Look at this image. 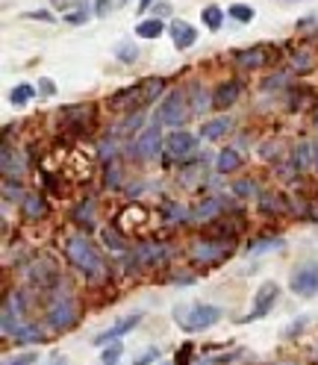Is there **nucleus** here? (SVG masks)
Masks as SVG:
<instances>
[{
  "label": "nucleus",
  "instance_id": "nucleus-8",
  "mask_svg": "<svg viewBox=\"0 0 318 365\" xmlns=\"http://www.w3.org/2000/svg\"><path fill=\"white\" fill-rule=\"evenodd\" d=\"M198 150V135L183 130V127H177L174 133H168V139H165V153L174 156V159H189L195 156Z\"/></svg>",
  "mask_w": 318,
  "mask_h": 365
},
{
  "label": "nucleus",
  "instance_id": "nucleus-11",
  "mask_svg": "<svg viewBox=\"0 0 318 365\" xmlns=\"http://www.w3.org/2000/svg\"><path fill=\"white\" fill-rule=\"evenodd\" d=\"M24 322V301H21V294H9L4 301V336H15V330Z\"/></svg>",
  "mask_w": 318,
  "mask_h": 365
},
{
  "label": "nucleus",
  "instance_id": "nucleus-38",
  "mask_svg": "<svg viewBox=\"0 0 318 365\" xmlns=\"http://www.w3.org/2000/svg\"><path fill=\"white\" fill-rule=\"evenodd\" d=\"M112 12V4H109V0H98V15L103 18V15H109Z\"/></svg>",
  "mask_w": 318,
  "mask_h": 365
},
{
  "label": "nucleus",
  "instance_id": "nucleus-10",
  "mask_svg": "<svg viewBox=\"0 0 318 365\" xmlns=\"http://www.w3.org/2000/svg\"><path fill=\"white\" fill-rule=\"evenodd\" d=\"M289 289L294 294H301V298H312V294L318 292V268L315 265L294 268V274L289 277Z\"/></svg>",
  "mask_w": 318,
  "mask_h": 365
},
{
  "label": "nucleus",
  "instance_id": "nucleus-29",
  "mask_svg": "<svg viewBox=\"0 0 318 365\" xmlns=\"http://www.w3.org/2000/svg\"><path fill=\"white\" fill-rule=\"evenodd\" d=\"M44 210H48V207H44V200H41V197H36V195H27V197H24V212H27L30 218L44 215Z\"/></svg>",
  "mask_w": 318,
  "mask_h": 365
},
{
  "label": "nucleus",
  "instance_id": "nucleus-21",
  "mask_svg": "<svg viewBox=\"0 0 318 365\" xmlns=\"http://www.w3.org/2000/svg\"><path fill=\"white\" fill-rule=\"evenodd\" d=\"M33 98H36V86H30V83H18V86L12 88V95H9V101H12L15 106H27Z\"/></svg>",
  "mask_w": 318,
  "mask_h": 365
},
{
  "label": "nucleus",
  "instance_id": "nucleus-28",
  "mask_svg": "<svg viewBox=\"0 0 318 365\" xmlns=\"http://www.w3.org/2000/svg\"><path fill=\"white\" fill-rule=\"evenodd\" d=\"M116 56L121 62H135V59H139V48H135L133 41H118L116 44Z\"/></svg>",
  "mask_w": 318,
  "mask_h": 365
},
{
  "label": "nucleus",
  "instance_id": "nucleus-20",
  "mask_svg": "<svg viewBox=\"0 0 318 365\" xmlns=\"http://www.w3.org/2000/svg\"><path fill=\"white\" fill-rule=\"evenodd\" d=\"M200 18H203V27H207V30H221V24H224V9L215 6V4H210V6H203Z\"/></svg>",
  "mask_w": 318,
  "mask_h": 365
},
{
  "label": "nucleus",
  "instance_id": "nucleus-34",
  "mask_svg": "<svg viewBox=\"0 0 318 365\" xmlns=\"http://www.w3.org/2000/svg\"><path fill=\"white\" fill-rule=\"evenodd\" d=\"M62 18L68 21V24H86V21H88V12H86V6H83V9L68 12V15H62Z\"/></svg>",
  "mask_w": 318,
  "mask_h": 365
},
{
  "label": "nucleus",
  "instance_id": "nucleus-42",
  "mask_svg": "<svg viewBox=\"0 0 318 365\" xmlns=\"http://www.w3.org/2000/svg\"><path fill=\"white\" fill-rule=\"evenodd\" d=\"M312 163H315V168H318V142L312 145Z\"/></svg>",
  "mask_w": 318,
  "mask_h": 365
},
{
  "label": "nucleus",
  "instance_id": "nucleus-24",
  "mask_svg": "<svg viewBox=\"0 0 318 365\" xmlns=\"http://www.w3.org/2000/svg\"><path fill=\"white\" fill-rule=\"evenodd\" d=\"M292 163H294V168L298 171H304L309 163H312V145H307V142H301L298 148H294V156H292Z\"/></svg>",
  "mask_w": 318,
  "mask_h": 365
},
{
  "label": "nucleus",
  "instance_id": "nucleus-4",
  "mask_svg": "<svg viewBox=\"0 0 318 365\" xmlns=\"http://www.w3.org/2000/svg\"><path fill=\"white\" fill-rule=\"evenodd\" d=\"M189 112H192V103L186 101L183 91H168V95L163 98V103L156 106V118L153 121H159L163 127H174L177 130V127L186 124Z\"/></svg>",
  "mask_w": 318,
  "mask_h": 365
},
{
  "label": "nucleus",
  "instance_id": "nucleus-18",
  "mask_svg": "<svg viewBox=\"0 0 318 365\" xmlns=\"http://www.w3.org/2000/svg\"><path fill=\"white\" fill-rule=\"evenodd\" d=\"M135 259H139L142 265L163 262V259H165V247H163V245H145V247L135 250Z\"/></svg>",
  "mask_w": 318,
  "mask_h": 365
},
{
  "label": "nucleus",
  "instance_id": "nucleus-25",
  "mask_svg": "<svg viewBox=\"0 0 318 365\" xmlns=\"http://www.w3.org/2000/svg\"><path fill=\"white\" fill-rule=\"evenodd\" d=\"M286 242L277 236V239H257L247 245V254H265V250H275V247H283Z\"/></svg>",
  "mask_w": 318,
  "mask_h": 365
},
{
  "label": "nucleus",
  "instance_id": "nucleus-13",
  "mask_svg": "<svg viewBox=\"0 0 318 365\" xmlns=\"http://www.w3.org/2000/svg\"><path fill=\"white\" fill-rule=\"evenodd\" d=\"M168 33H171V41H174L177 51H189L192 44L198 41V30L189 24V21H171Z\"/></svg>",
  "mask_w": 318,
  "mask_h": 365
},
{
  "label": "nucleus",
  "instance_id": "nucleus-43",
  "mask_svg": "<svg viewBox=\"0 0 318 365\" xmlns=\"http://www.w3.org/2000/svg\"><path fill=\"white\" fill-rule=\"evenodd\" d=\"M159 365H171V362H159Z\"/></svg>",
  "mask_w": 318,
  "mask_h": 365
},
{
  "label": "nucleus",
  "instance_id": "nucleus-3",
  "mask_svg": "<svg viewBox=\"0 0 318 365\" xmlns=\"http://www.w3.org/2000/svg\"><path fill=\"white\" fill-rule=\"evenodd\" d=\"M174 315H177V324L186 333H200V330H207L218 322L221 309L215 304H192V307H183V309L177 307Z\"/></svg>",
  "mask_w": 318,
  "mask_h": 365
},
{
  "label": "nucleus",
  "instance_id": "nucleus-22",
  "mask_svg": "<svg viewBox=\"0 0 318 365\" xmlns=\"http://www.w3.org/2000/svg\"><path fill=\"white\" fill-rule=\"evenodd\" d=\"M221 212V203L218 200H203V203H198V207H195V212H192V218L195 221H210V218H215Z\"/></svg>",
  "mask_w": 318,
  "mask_h": 365
},
{
  "label": "nucleus",
  "instance_id": "nucleus-35",
  "mask_svg": "<svg viewBox=\"0 0 318 365\" xmlns=\"http://www.w3.org/2000/svg\"><path fill=\"white\" fill-rule=\"evenodd\" d=\"M39 91H41L44 98H53V95H56V86H53V80L41 77V80H39Z\"/></svg>",
  "mask_w": 318,
  "mask_h": 365
},
{
  "label": "nucleus",
  "instance_id": "nucleus-39",
  "mask_svg": "<svg viewBox=\"0 0 318 365\" xmlns=\"http://www.w3.org/2000/svg\"><path fill=\"white\" fill-rule=\"evenodd\" d=\"M74 4H80V0H53V6H56V9H71Z\"/></svg>",
  "mask_w": 318,
  "mask_h": 365
},
{
  "label": "nucleus",
  "instance_id": "nucleus-1",
  "mask_svg": "<svg viewBox=\"0 0 318 365\" xmlns=\"http://www.w3.org/2000/svg\"><path fill=\"white\" fill-rule=\"evenodd\" d=\"M165 88V80L163 77H148L142 83H135L130 88H121L118 95L109 98V109L116 112H142L145 106H150Z\"/></svg>",
  "mask_w": 318,
  "mask_h": 365
},
{
  "label": "nucleus",
  "instance_id": "nucleus-9",
  "mask_svg": "<svg viewBox=\"0 0 318 365\" xmlns=\"http://www.w3.org/2000/svg\"><path fill=\"white\" fill-rule=\"evenodd\" d=\"M192 257L203 265H215L221 259L230 257V245L227 242H212V239H203V242H195L192 245Z\"/></svg>",
  "mask_w": 318,
  "mask_h": 365
},
{
  "label": "nucleus",
  "instance_id": "nucleus-40",
  "mask_svg": "<svg viewBox=\"0 0 318 365\" xmlns=\"http://www.w3.org/2000/svg\"><path fill=\"white\" fill-rule=\"evenodd\" d=\"M153 4H156V0H142V4H139V12H148Z\"/></svg>",
  "mask_w": 318,
  "mask_h": 365
},
{
  "label": "nucleus",
  "instance_id": "nucleus-32",
  "mask_svg": "<svg viewBox=\"0 0 318 365\" xmlns=\"http://www.w3.org/2000/svg\"><path fill=\"white\" fill-rule=\"evenodd\" d=\"M15 339H18V341H39L41 333H39L36 327H30V324H21V327L15 330Z\"/></svg>",
  "mask_w": 318,
  "mask_h": 365
},
{
  "label": "nucleus",
  "instance_id": "nucleus-19",
  "mask_svg": "<svg viewBox=\"0 0 318 365\" xmlns=\"http://www.w3.org/2000/svg\"><path fill=\"white\" fill-rule=\"evenodd\" d=\"M163 30H165V24L159 18H145V21H139V27H135V36L139 38H159Z\"/></svg>",
  "mask_w": 318,
  "mask_h": 365
},
{
  "label": "nucleus",
  "instance_id": "nucleus-17",
  "mask_svg": "<svg viewBox=\"0 0 318 365\" xmlns=\"http://www.w3.org/2000/svg\"><path fill=\"white\" fill-rule=\"evenodd\" d=\"M215 168H218V174H230V171L242 168V156H239V150L224 148V150L215 156Z\"/></svg>",
  "mask_w": 318,
  "mask_h": 365
},
{
  "label": "nucleus",
  "instance_id": "nucleus-6",
  "mask_svg": "<svg viewBox=\"0 0 318 365\" xmlns=\"http://www.w3.org/2000/svg\"><path fill=\"white\" fill-rule=\"evenodd\" d=\"M77 322V307H74V298L71 294H56L48 307V324L53 330H68Z\"/></svg>",
  "mask_w": 318,
  "mask_h": 365
},
{
  "label": "nucleus",
  "instance_id": "nucleus-7",
  "mask_svg": "<svg viewBox=\"0 0 318 365\" xmlns=\"http://www.w3.org/2000/svg\"><path fill=\"white\" fill-rule=\"evenodd\" d=\"M159 130H163V124L153 121L150 127H145L139 133V139H135V156H139L142 163H150V159H156L159 150H163V133Z\"/></svg>",
  "mask_w": 318,
  "mask_h": 365
},
{
  "label": "nucleus",
  "instance_id": "nucleus-27",
  "mask_svg": "<svg viewBox=\"0 0 318 365\" xmlns=\"http://www.w3.org/2000/svg\"><path fill=\"white\" fill-rule=\"evenodd\" d=\"M103 354H101V359H103V365H116L121 356H124V345H118V341H109L106 348H101Z\"/></svg>",
  "mask_w": 318,
  "mask_h": 365
},
{
  "label": "nucleus",
  "instance_id": "nucleus-16",
  "mask_svg": "<svg viewBox=\"0 0 318 365\" xmlns=\"http://www.w3.org/2000/svg\"><path fill=\"white\" fill-rule=\"evenodd\" d=\"M230 130H233V118H230V115H221V118H212V121L203 124V127H200V135H203L207 142H218L221 135H227Z\"/></svg>",
  "mask_w": 318,
  "mask_h": 365
},
{
  "label": "nucleus",
  "instance_id": "nucleus-5",
  "mask_svg": "<svg viewBox=\"0 0 318 365\" xmlns=\"http://www.w3.org/2000/svg\"><path fill=\"white\" fill-rule=\"evenodd\" d=\"M277 298H280V286H277L275 280H265V283L257 289V294H254V309L247 312V315H242L239 324H251V322H260V318H265L271 309H275Z\"/></svg>",
  "mask_w": 318,
  "mask_h": 365
},
{
  "label": "nucleus",
  "instance_id": "nucleus-33",
  "mask_svg": "<svg viewBox=\"0 0 318 365\" xmlns=\"http://www.w3.org/2000/svg\"><path fill=\"white\" fill-rule=\"evenodd\" d=\"M156 359H159V348H148L133 359V365H148V362H156Z\"/></svg>",
  "mask_w": 318,
  "mask_h": 365
},
{
  "label": "nucleus",
  "instance_id": "nucleus-37",
  "mask_svg": "<svg viewBox=\"0 0 318 365\" xmlns=\"http://www.w3.org/2000/svg\"><path fill=\"white\" fill-rule=\"evenodd\" d=\"M292 65H294V68H298V71H307V68H309V56H307V53H301V56H298V53H294Z\"/></svg>",
  "mask_w": 318,
  "mask_h": 365
},
{
  "label": "nucleus",
  "instance_id": "nucleus-14",
  "mask_svg": "<svg viewBox=\"0 0 318 365\" xmlns=\"http://www.w3.org/2000/svg\"><path fill=\"white\" fill-rule=\"evenodd\" d=\"M239 95H242V86H239L236 80H227V83H221V86L215 88L212 106H215V109H230V106L236 103Z\"/></svg>",
  "mask_w": 318,
  "mask_h": 365
},
{
  "label": "nucleus",
  "instance_id": "nucleus-23",
  "mask_svg": "<svg viewBox=\"0 0 318 365\" xmlns=\"http://www.w3.org/2000/svg\"><path fill=\"white\" fill-rule=\"evenodd\" d=\"M227 15H230L233 21H239V24H251L254 21V6H247V4H233V6H227Z\"/></svg>",
  "mask_w": 318,
  "mask_h": 365
},
{
  "label": "nucleus",
  "instance_id": "nucleus-31",
  "mask_svg": "<svg viewBox=\"0 0 318 365\" xmlns=\"http://www.w3.org/2000/svg\"><path fill=\"white\" fill-rule=\"evenodd\" d=\"M36 362H39V354L36 351H27V354H18V356L4 359V365H36Z\"/></svg>",
  "mask_w": 318,
  "mask_h": 365
},
{
  "label": "nucleus",
  "instance_id": "nucleus-12",
  "mask_svg": "<svg viewBox=\"0 0 318 365\" xmlns=\"http://www.w3.org/2000/svg\"><path fill=\"white\" fill-rule=\"evenodd\" d=\"M142 322V312H133V315H127V318H121V322H116L112 327H106L103 333H98L95 336V348H106L109 341H118L124 333H130L135 324Z\"/></svg>",
  "mask_w": 318,
  "mask_h": 365
},
{
  "label": "nucleus",
  "instance_id": "nucleus-41",
  "mask_svg": "<svg viewBox=\"0 0 318 365\" xmlns=\"http://www.w3.org/2000/svg\"><path fill=\"white\" fill-rule=\"evenodd\" d=\"M48 365H68V362H65V356H59V354H56V356H53Z\"/></svg>",
  "mask_w": 318,
  "mask_h": 365
},
{
  "label": "nucleus",
  "instance_id": "nucleus-44",
  "mask_svg": "<svg viewBox=\"0 0 318 365\" xmlns=\"http://www.w3.org/2000/svg\"><path fill=\"white\" fill-rule=\"evenodd\" d=\"M286 4H294V0H286Z\"/></svg>",
  "mask_w": 318,
  "mask_h": 365
},
{
  "label": "nucleus",
  "instance_id": "nucleus-15",
  "mask_svg": "<svg viewBox=\"0 0 318 365\" xmlns=\"http://www.w3.org/2000/svg\"><path fill=\"white\" fill-rule=\"evenodd\" d=\"M236 62H239L242 68H260V65L271 62V48H265V44H257V48L236 51Z\"/></svg>",
  "mask_w": 318,
  "mask_h": 365
},
{
  "label": "nucleus",
  "instance_id": "nucleus-30",
  "mask_svg": "<svg viewBox=\"0 0 318 365\" xmlns=\"http://www.w3.org/2000/svg\"><path fill=\"white\" fill-rule=\"evenodd\" d=\"M233 192L239 197H254L257 195V182L254 180H239V182H233Z\"/></svg>",
  "mask_w": 318,
  "mask_h": 365
},
{
  "label": "nucleus",
  "instance_id": "nucleus-2",
  "mask_svg": "<svg viewBox=\"0 0 318 365\" xmlns=\"http://www.w3.org/2000/svg\"><path fill=\"white\" fill-rule=\"evenodd\" d=\"M65 257L80 274H86L88 280H101L106 274V265L101 259V250L88 242L86 236H71L65 242Z\"/></svg>",
  "mask_w": 318,
  "mask_h": 365
},
{
  "label": "nucleus",
  "instance_id": "nucleus-36",
  "mask_svg": "<svg viewBox=\"0 0 318 365\" xmlns=\"http://www.w3.org/2000/svg\"><path fill=\"white\" fill-rule=\"evenodd\" d=\"M27 18H33V21H48V24H53V15L48 12V9H39V12H27Z\"/></svg>",
  "mask_w": 318,
  "mask_h": 365
},
{
  "label": "nucleus",
  "instance_id": "nucleus-26",
  "mask_svg": "<svg viewBox=\"0 0 318 365\" xmlns=\"http://www.w3.org/2000/svg\"><path fill=\"white\" fill-rule=\"evenodd\" d=\"M212 101H210V95L207 91H200V86H192V112L195 115H203V109H207Z\"/></svg>",
  "mask_w": 318,
  "mask_h": 365
}]
</instances>
